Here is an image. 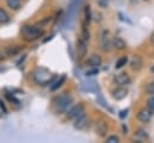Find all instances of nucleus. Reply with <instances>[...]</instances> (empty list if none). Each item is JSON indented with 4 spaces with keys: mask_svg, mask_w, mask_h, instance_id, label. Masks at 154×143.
Segmentation results:
<instances>
[{
    "mask_svg": "<svg viewBox=\"0 0 154 143\" xmlns=\"http://www.w3.org/2000/svg\"><path fill=\"white\" fill-rule=\"evenodd\" d=\"M54 78H55V76L49 70H47L45 67H37L32 72V81L37 85H41V87L52 84L53 81H54Z\"/></svg>",
    "mask_w": 154,
    "mask_h": 143,
    "instance_id": "1",
    "label": "nucleus"
},
{
    "mask_svg": "<svg viewBox=\"0 0 154 143\" xmlns=\"http://www.w3.org/2000/svg\"><path fill=\"white\" fill-rule=\"evenodd\" d=\"M20 36L24 41L32 42V41H36V40H38L40 37L43 36V30L37 25L24 24L20 28Z\"/></svg>",
    "mask_w": 154,
    "mask_h": 143,
    "instance_id": "2",
    "label": "nucleus"
},
{
    "mask_svg": "<svg viewBox=\"0 0 154 143\" xmlns=\"http://www.w3.org/2000/svg\"><path fill=\"white\" fill-rule=\"evenodd\" d=\"M71 102H72V96L70 94L65 93V94H61L54 99L53 106H54V109L57 113H63L69 108Z\"/></svg>",
    "mask_w": 154,
    "mask_h": 143,
    "instance_id": "3",
    "label": "nucleus"
},
{
    "mask_svg": "<svg viewBox=\"0 0 154 143\" xmlns=\"http://www.w3.org/2000/svg\"><path fill=\"white\" fill-rule=\"evenodd\" d=\"M76 50H77V58H78V59H83V58L87 55V52H88L87 41H85V40H83L82 37H79V38L77 40Z\"/></svg>",
    "mask_w": 154,
    "mask_h": 143,
    "instance_id": "4",
    "label": "nucleus"
},
{
    "mask_svg": "<svg viewBox=\"0 0 154 143\" xmlns=\"http://www.w3.org/2000/svg\"><path fill=\"white\" fill-rule=\"evenodd\" d=\"M83 113H85V112H84V106H83V103H78V105H75L73 107H71V108L69 109V112H67V118L75 120L76 118H78V117L82 115Z\"/></svg>",
    "mask_w": 154,
    "mask_h": 143,
    "instance_id": "5",
    "label": "nucleus"
},
{
    "mask_svg": "<svg viewBox=\"0 0 154 143\" xmlns=\"http://www.w3.org/2000/svg\"><path fill=\"white\" fill-rule=\"evenodd\" d=\"M113 81H114L116 84H118V85H124V87H126V85H129V84L131 83V78H130V76H129L126 72L117 73V75L113 77Z\"/></svg>",
    "mask_w": 154,
    "mask_h": 143,
    "instance_id": "6",
    "label": "nucleus"
},
{
    "mask_svg": "<svg viewBox=\"0 0 154 143\" xmlns=\"http://www.w3.org/2000/svg\"><path fill=\"white\" fill-rule=\"evenodd\" d=\"M112 97L117 101H120L123 99H125L128 96V89L124 87V85H118L117 88H114L112 90Z\"/></svg>",
    "mask_w": 154,
    "mask_h": 143,
    "instance_id": "7",
    "label": "nucleus"
},
{
    "mask_svg": "<svg viewBox=\"0 0 154 143\" xmlns=\"http://www.w3.org/2000/svg\"><path fill=\"white\" fill-rule=\"evenodd\" d=\"M152 117H153V112L149 111L148 108H141L136 114L137 120L141 123H149Z\"/></svg>",
    "mask_w": 154,
    "mask_h": 143,
    "instance_id": "8",
    "label": "nucleus"
},
{
    "mask_svg": "<svg viewBox=\"0 0 154 143\" xmlns=\"http://www.w3.org/2000/svg\"><path fill=\"white\" fill-rule=\"evenodd\" d=\"M88 124H89V119H88V117L85 115V113H83L82 115H79L78 118L75 119L73 126H75V129H77V130H84V129H87Z\"/></svg>",
    "mask_w": 154,
    "mask_h": 143,
    "instance_id": "9",
    "label": "nucleus"
},
{
    "mask_svg": "<svg viewBox=\"0 0 154 143\" xmlns=\"http://www.w3.org/2000/svg\"><path fill=\"white\" fill-rule=\"evenodd\" d=\"M100 43H101V48H102V50L108 52V50L111 49L112 42H111L109 38H108V31H107V30H103V31H102L101 37H100Z\"/></svg>",
    "mask_w": 154,
    "mask_h": 143,
    "instance_id": "10",
    "label": "nucleus"
},
{
    "mask_svg": "<svg viewBox=\"0 0 154 143\" xmlns=\"http://www.w3.org/2000/svg\"><path fill=\"white\" fill-rule=\"evenodd\" d=\"M107 131H108V126H107V123L105 120H99L96 123V126H95V132L97 136L100 137H105L107 135Z\"/></svg>",
    "mask_w": 154,
    "mask_h": 143,
    "instance_id": "11",
    "label": "nucleus"
},
{
    "mask_svg": "<svg viewBox=\"0 0 154 143\" xmlns=\"http://www.w3.org/2000/svg\"><path fill=\"white\" fill-rule=\"evenodd\" d=\"M142 66H143V60H142V58H141L140 55H134L132 59L130 60V67H131V70H134V71H140V70L142 68Z\"/></svg>",
    "mask_w": 154,
    "mask_h": 143,
    "instance_id": "12",
    "label": "nucleus"
},
{
    "mask_svg": "<svg viewBox=\"0 0 154 143\" xmlns=\"http://www.w3.org/2000/svg\"><path fill=\"white\" fill-rule=\"evenodd\" d=\"M101 62H102V59H101V56L99 54H91L89 56V59L87 60V64L93 68L94 67H99L101 65Z\"/></svg>",
    "mask_w": 154,
    "mask_h": 143,
    "instance_id": "13",
    "label": "nucleus"
},
{
    "mask_svg": "<svg viewBox=\"0 0 154 143\" xmlns=\"http://www.w3.org/2000/svg\"><path fill=\"white\" fill-rule=\"evenodd\" d=\"M112 46H113L117 50H124V49L126 48L125 41H124L122 37H119V36H116V37L112 40Z\"/></svg>",
    "mask_w": 154,
    "mask_h": 143,
    "instance_id": "14",
    "label": "nucleus"
},
{
    "mask_svg": "<svg viewBox=\"0 0 154 143\" xmlns=\"http://www.w3.org/2000/svg\"><path fill=\"white\" fill-rule=\"evenodd\" d=\"M20 47L19 46H17V44H11V46H7L6 48H5V54L6 55H8V56H13V55H16V54H18L19 52H20Z\"/></svg>",
    "mask_w": 154,
    "mask_h": 143,
    "instance_id": "15",
    "label": "nucleus"
},
{
    "mask_svg": "<svg viewBox=\"0 0 154 143\" xmlns=\"http://www.w3.org/2000/svg\"><path fill=\"white\" fill-rule=\"evenodd\" d=\"M5 2H6V6L12 11H18L22 6L20 0H5Z\"/></svg>",
    "mask_w": 154,
    "mask_h": 143,
    "instance_id": "16",
    "label": "nucleus"
},
{
    "mask_svg": "<svg viewBox=\"0 0 154 143\" xmlns=\"http://www.w3.org/2000/svg\"><path fill=\"white\" fill-rule=\"evenodd\" d=\"M10 20H11L10 14H8L4 8L0 7V24H6V23H8Z\"/></svg>",
    "mask_w": 154,
    "mask_h": 143,
    "instance_id": "17",
    "label": "nucleus"
},
{
    "mask_svg": "<svg viewBox=\"0 0 154 143\" xmlns=\"http://www.w3.org/2000/svg\"><path fill=\"white\" fill-rule=\"evenodd\" d=\"M65 81H66V76H65V75H63V76H61V77H60V78H59L57 82H54V83L51 85V90H52V91L57 90L58 88H60V87L63 85V83H64Z\"/></svg>",
    "mask_w": 154,
    "mask_h": 143,
    "instance_id": "18",
    "label": "nucleus"
},
{
    "mask_svg": "<svg viewBox=\"0 0 154 143\" xmlns=\"http://www.w3.org/2000/svg\"><path fill=\"white\" fill-rule=\"evenodd\" d=\"M88 24L87 23H83L82 24V32H81V37L83 38V40H85V41H88L89 40V30H88V26H87Z\"/></svg>",
    "mask_w": 154,
    "mask_h": 143,
    "instance_id": "19",
    "label": "nucleus"
},
{
    "mask_svg": "<svg viewBox=\"0 0 154 143\" xmlns=\"http://www.w3.org/2000/svg\"><path fill=\"white\" fill-rule=\"evenodd\" d=\"M128 61H129V59H128L126 55L120 56V58L117 60V62H116V68H122L123 66H125V65L128 64Z\"/></svg>",
    "mask_w": 154,
    "mask_h": 143,
    "instance_id": "20",
    "label": "nucleus"
},
{
    "mask_svg": "<svg viewBox=\"0 0 154 143\" xmlns=\"http://www.w3.org/2000/svg\"><path fill=\"white\" fill-rule=\"evenodd\" d=\"M84 19H85L84 23H87V24H89L90 20H91V12H90V6L89 5L84 6Z\"/></svg>",
    "mask_w": 154,
    "mask_h": 143,
    "instance_id": "21",
    "label": "nucleus"
},
{
    "mask_svg": "<svg viewBox=\"0 0 154 143\" xmlns=\"http://www.w3.org/2000/svg\"><path fill=\"white\" fill-rule=\"evenodd\" d=\"M135 137H138V138H142V139H147L148 138V133L143 129H138V130L135 131Z\"/></svg>",
    "mask_w": 154,
    "mask_h": 143,
    "instance_id": "22",
    "label": "nucleus"
},
{
    "mask_svg": "<svg viewBox=\"0 0 154 143\" xmlns=\"http://www.w3.org/2000/svg\"><path fill=\"white\" fill-rule=\"evenodd\" d=\"M147 108L154 113V96L153 95L147 100Z\"/></svg>",
    "mask_w": 154,
    "mask_h": 143,
    "instance_id": "23",
    "label": "nucleus"
},
{
    "mask_svg": "<svg viewBox=\"0 0 154 143\" xmlns=\"http://www.w3.org/2000/svg\"><path fill=\"white\" fill-rule=\"evenodd\" d=\"M146 93L148 95H154V82H150L146 87Z\"/></svg>",
    "mask_w": 154,
    "mask_h": 143,
    "instance_id": "24",
    "label": "nucleus"
},
{
    "mask_svg": "<svg viewBox=\"0 0 154 143\" xmlns=\"http://www.w3.org/2000/svg\"><path fill=\"white\" fill-rule=\"evenodd\" d=\"M106 142H108V143H117V142H119V137H118L117 135L107 136V137H106Z\"/></svg>",
    "mask_w": 154,
    "mask_h": 143,
    "instance_id": "25",
    "label": "nucleus"
},
{
    "mask_svg": "<svg viewBox=\"0 0 154 143\" xmlns=\"http://www.w3.org/2000/svg\"><path fill=\"white\" fill-rule=\"evenodd\" d=\"M96 2H97V5H99L101 8H105V7H107V5H108V0H96Z\"/></svg>",
    "mask_w": 154,
    "mask_h": 143,
    "instance_id": "26",
    "label": "nucleus"
},
{
    "mask_svg": "<svg viewBox=\"0 0 154 143\" xmlns=\"http://www.w3.org/2000/svg\"><path fill=\"white\" fill-rule=\"evenodd\" d=\"M0 108L2 109V113H4V114L7 113V108H6V106L4 105V101H1V100H0Z\"/></svg>",
    "mask_w": 154,
    "mask_h": 143,
    "instance_id": "27",
    "label": "nucleus"
},
{
    "mask_svg": "<svg viewBox=\"0 0 154 143\" xmlns=\"http://www.w3.org/2000/svg\"><path fill=\"white\" fill-rule=\"evenodd\" d=\"M128 115V109H123L122 112H120V114H119V117L123 119V118H125Z\"/></svg>",
    "mask_w": 154,
    "mask_h": 143,
    "instance_id": "28",
    "label": "nucleus"
},
{
    "mask_svg": "<svg viewBox=\"0 0 154 143\" xmlns=\"http://www.w3.org/2000/svg\"><path fill=\"white\" fill-rule=\"evenodd\" d=\"M149 40H150V43H152V44L154 46V32H153V34L150 35V37H149Z\"/></svg>",
    "mask_w": 154,
    "mask_h": 143,
    "instance_id": "29",
    "label": "nucleus"
},
{
    "mask_svg": "<svg viewBox=\"0 0 154 143\" xmlns=\"http://www.w3.org/2000/svg\"><path fill=\"white\" fill-rule=\"evenodd\" d=\"M123 130H124V132H123V133H124V135H126V133H128V127H125V125H123Z\"/></svg>",
    "mask_w": 154,
    "mask_h": 143,
    "instance_id": "30",
    "label": "nucleus"
},
{
    "mask_svg": "<svg viewBox=\"0 0 154 143\" xmlns=\"http://www.w3.org/2000/svg\"><path fill=\"white\" fill-rule=\"evenodd\" d=\"M150 71H152V72H154V66H153V67L150 68Z\"/></svg>",
    "mask_w": 154,
    "mask_h": 143,
    "instance_id": "31",
    "label": "nucleus"
},
{
    "mask_svg": "<svg viewBox=\"0 0 154 143\" xmlns=\"http://www.w3.org/2000/svg\"><path fill=\"white\" fill-rule=\"evenodd\" d=\"M1 59H2V56H1V55H0V60H1Z\"/></svg>",
    "mask_w": 154,
    "mask_h": 143,
    "instance_id": "32",
    "label": "nucleus"
},
{
    "mask_svg": "<svg viewBox=\"0 0 154 143\" xmlns=\"http://www.w3.org/2000/svg\"><path fill=\"white\" fill-rule=\"evenodd\" d=\"M143 1H148V0H143Z\"/></svg>",
    "mask_w": 154,
    "mask_h": 143,
    "instance_id": "33",
    "label": "nucleus"
}]
</instances>
